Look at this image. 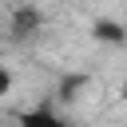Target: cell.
<instances>
[{
  "label": "cell",
  "mask_w": 127,
  "mask_h": 127,
  "mask_svg": "<svg viewBox=\"0 0 127 127\" xmlns=\"http://www.w3.org/2000/svg\"><path fill=\"white\" fill-rule=\"evenodd\" d=\"M16 127H71L67 115H60L52 103H40V107H28L16 115Z\"/></svg>",
  "instance_id": "6da1fadb"
},
{
  "label": "cell",
  "mask_w": 127,
  "mask_h": 127,
  "mask_svg": "<svg viewBox=\"0 0 127 127\" xmlns=\"http://www.w3.org/2000/svg\"><path fill=\"white\" fill-rule=\"evenodd\" d=\"M40 24H44V12H40L36 4H20V8L12 12V36H16V40H28L32 32H40Z\"/></svg>",
  "instance_id": "7a4b0ae2"
},
{
  "label": "cell",
  "mask_w": 127,
  "mask_h": 127,
  "mask_svg": "<svg viewBox=\"0 0 127 127\" xmlns=\"http://www.w3.org/2000/svg\"><path fill=\"white\" fill-rule=\"evenodd\" d=\"M91 36H95L99 44H123V40H127V28H123L119 20L95 16V20H91Z\"/></svg>",
  "instance_id": "3957f363"
},
{
  "label": "cell",
  "mask_w": 127,
  "mask_h": 127,
  "mask_svg": "<svg viewBox=\"0 0 127 127\" xmlns=\"http://www.w3.org/2000/svg\"><path fill=\"white\" fill-rule=\"evenodd\" d=\"M8 91H12V67L0 64V95H8Z\"/></svg>",
  "instance_id": "277c9868"
},
{
  "label": "cell",
  "mask_w": 127,
  "mask_h": 127,
  "mask_svg": "<svg viewBox=\"0 0 127 127\" xmlns=\"http://www.w3.org/2000/svg\"><path fill=\"white\" fill-rule=\"evenodd\" d=\"M119 95H123V99H127V75H123V83H119Z\"/></svg>",
  "instance_id": "5b68a950"
},
{
  "label": "cell",
  "mask_w": 127,
  "mask_h": 127,
  "mask_svg": "<svg viewBox=\"0 0 127 127\" xmlns=\"http://www.w3.org/2000/svg\"><path fill=\"white\" fill-rule=\"evenodd\" d=\"M0 127H16V119H12V123H8V119H0Z\"/></svg>",
  "instance_id": "8992f818"
}]
</instances>
